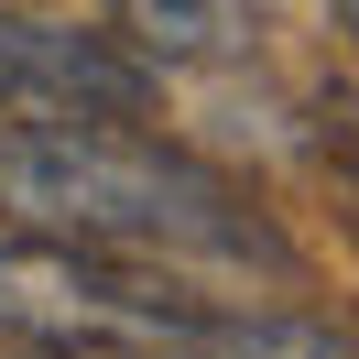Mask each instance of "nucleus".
<instances>
[{
  "label": "nucleus",
  "mask_w": 359,
  "mask_h": 359,
  "mask_svg": "<svg viewBox=\"0 0 359 359\" xmlns=\"http://www.w3.org/2000/svg\"><path fill=\"white\" fill-rule=\"evenodd\" d=\"M0 348L22 359H348V337L283 305H218L175 262L0 229Z\"/></svg>",
  "instance_id": "obj_2"
},
{
  "label": "nucleus",
  "mask_w": 359,
  "mask_h": 359,
  "mask_svg": "<svg viewBox=\"0 0 359 359\" xmlns=\"http://www.w3.org/2000/svg\"><path fill=\"white\" fill-rule=\"evenodd\" d=\"M327 11H337V22H348V33H359V0H327Z\"/></svg>",
  "instance_id": "obj_5"
},
{
  "label": "nucleus",
  "mask_w": 359,
  "mask_h": 359,
  "mask_svg": "<svg viewBox=\"0 0 359 359\" xmlns=\"http://www.w3.org/2000/svg\"><path fill=\"white\" fill-rule=\"evenodd\" d=\"M163 76L120 33H76L44 11H0V120H142Z\"/></svg>",
  "instance_id": "obj_3"
},
{
  "label": "nucleus",
  "mask_w": 359,
  "mask_h": 359,
  "mask_svg": "<svg viewBox=\"0 0 359 359\" xmlns=\"http://www.w3.org/2000/svg\"><path fill=\"white\" fill-rule=\"evenodd\" d=\"M109 33L153 76H175V66H240L250 33H262V11L250 0H109Z\"/></svg>",
  "instance_id": "obj_4"
},
{
  "label": "nucleus",
  "mask_w": 359,
  "mask_h": 359,
  "mask_svg": "<svg viewBox=\"0 0 359 359\" xmlns=\"http://www.w3.org/2000/svg\"><path fill=\"white\" fill-rule=\"evenodd\" d=\"M0 229L76 250H131V262H229L283 272V229L175 142L131 120H0Z\"/></svg>",
  "instance_id": "obj_1"
}]
</instances>
